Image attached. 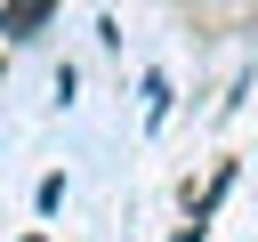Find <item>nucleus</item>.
Returning a JSON list of instances; mask_svg holds the SVG:
<instances>
[{"label":"nucleus","instance_id":"20e7f679","mask_svg":"<svg viewBox=\"0 0 258 242\" xmlns=\"http://www.w3.org/2000/svg\"><path fill=\"white\" fill-rule=\"evenodd\" d=\"M161 113H169V81H161V73H145V121H161Z\"/></svg>","mask_w":258,"mask_h":242},{"label":"nucleus","instance_id":"7ed1b4c3","mask_svg":"<svg viewBox=\"0 0 258 242\" xmlns=\"http://www.w3.org/2000/svg\"><path fill=\"white\" fill-rule=\"evenodd\" d=\"M32 202H40V218H48V210H64V169H48V177L32 186Z\"/></svg>","mask_w":258,"mask_h":242},{"label":"nucleus","instance_id":"f257e3e1","mask_svg":"<svg viewBox=\"0 0 258 242\" xmlns=\"http://www.w3.org/2000/svg\"><path fill=\"white\" fill-rule=\"evenodd\" d=\"M48 8H56V0H0V40H32V32L48 24Z\"/></svg>","mask_w":258,"mask_h":242},{"label":"nucleus","instance_id":"39448f33","mask_svg":"<svg viewBox=\"0 0 258 242\" xmlns=\"http://www.w3.org/2000/svg\"><path fill=\"white\" fill-rule=\"evenodd\" d=\"M169 242H202V226H177V234H169Z\"/></svg>","mask_w":258,"mask_h":242},{"label":"nucleus","instance_id":"423d86ee","mask_svg":"<svg viewBox=\"0 0 258 242\" xmlns=\"http://www.w3.org/2000/svg\"><path fill=\"white\" fill-rule=\"evenodd\" d=\"M24 242H48V234H24Z\"/></svg>","mask_w":258,"mask_h":242},{"label":"nucleus","instance_id":"f03ea898","mask_svg":"<svg viewBox=\"0 0 258 242\" xmlns=\"http://www.w3.org/2000/svg\"><path fill=\"white\" fill-rule=\"evenodd\" d=\"M226 194H234V161H218V177L202 186V202H194V218H185V226H202V234H210V218H218V202H226Z\"/></svg>","mask_w":258,"mask_h":242}]
</instances>
